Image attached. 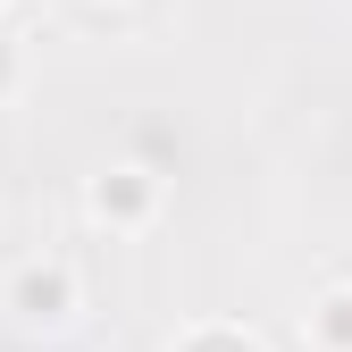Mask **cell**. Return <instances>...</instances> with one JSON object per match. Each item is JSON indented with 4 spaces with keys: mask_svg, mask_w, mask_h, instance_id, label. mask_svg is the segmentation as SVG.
Returning <instances> with one entry per match:
<instances>
[{
    "mask_svg": "<svg viewBox=\"0 0 352 352\" xmlns=\"http://www.w3.org/2000/svg\"><path fill=\"white\" fill-rule=\"evenodd\" d=\"M302 336L319 352H352V285H319L311 311H302Z\"/></svg>",
    "mask_w": 352,
    "mask_h": 352,
    "instance_id": "3957f363",
    "label": "cell"
},
{
    "mask_svg": "<svg viewBox=\"0 0 352 352\" xmlns=\"http://www.w3.org/2000/svg\"><path fill=\"white\" fill-rule=\"evenodd\" d=\"M84 210H93L101 227H143V218L160 210V176L135 168V160H126V168H101L93 193H84Z\"/></svg>",
    "mask_w": 352,
    "mask_h": 352,
    "instance_id": "7a4b0ae2",
    "label": "cell"
},
{
    "mask_svg": "<svg viewBox=\"0 0 352 352\" xmlns=\"http://www.w3.org/2000/svg\"><path fill=\"white\" fill-rule=\"evenodd\" d=\"M0 9H9V0H0Z\"/></svg>",
    "mask_w": 352,
    "mask_h": 352,
    "instance_id": "8992f818",
    "label": "cell"
},
{
    "mask_svg": "<svg viewBox=\"0 0 352 352\" xmlns=\"http://www.w3.org/2000/svg\"><path fill=\"white\" fill-rule=\"evenodd\" d=\"M176 352H260V336H243V327H227V319H210V327H193Z\"/></svg>",
    "mask_w": 352,
    "mask_h": 352,
    "instance_id": "277c9868",
    "label": "cell"
},
{
    "mask_svg": "<svg viewBox=\"0 0 352 352\" xmlns=\"http://www.w3.org/2000/svg\"><path fill=\"white\" fill-rule=\"evenodd\" d=\"M9 93H17V42L0 34V101H9Z\"/></svg>",
    "mask_w": 352,
    "mask_h": 352,
    "instance_id": "5b68a950",
    "label": "cell"
},
{
    "mask_svg": "<svg viewBox=\"0 0 352 352\" xmlns=\"http://www.w3.org/2000/svg\"><path fill=\"white\" fill-rule=\"evenodd\" d=\"M0 302H9V319H25V327H59V319H76V269L67 260H17Z\"/></svg>",
    "mask_w": 352,
    "mask_h": 352,
    "instance_id": "6da1fadb",
    "label": "cell"
}]
</instances>
